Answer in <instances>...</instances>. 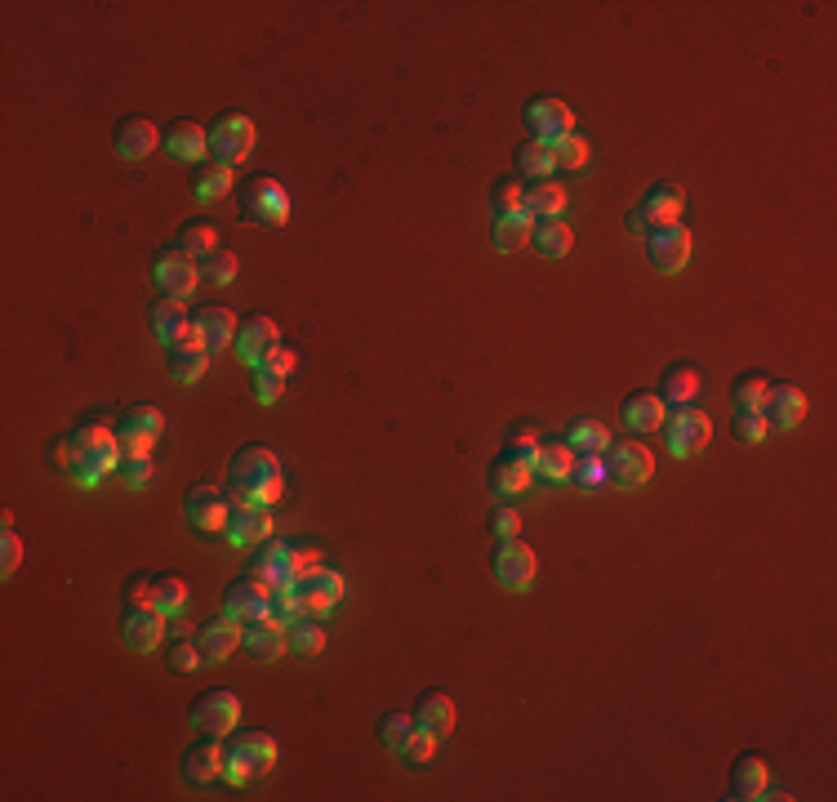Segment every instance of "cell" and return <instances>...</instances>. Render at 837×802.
<instances>
[{"mask_svg": "<svg viewBox=\"0 0 837 802\" xmlns=\"http://www.w3.org/2000/svg\"><path fill=\"white\" fill-rule=\"evenodd\" d=\"M228 486L237 504H263L272 508L286 491V473H282V459H276L267 446H241L228 463Z\"/></svg>", "mask_w": 837, "mask_h": 802, "instance_id": "6da1fadb", "label": "cell"}, {"mask_svg": "<svg viewBox=\"0 0 837 802\" xmlns=\"http://www.w3.org/2000/svg\"><path fill=\"white\" fill-rule=\"evenodd\" d=\"M58 459L72 463V478L81 486H94L103 482L107 473L121 468V442H116V428H103V424H81L67 446L58 450Z\"/></svg>", "mask_w": 837, "mask_h": 802, "instance_id": "7a4b0ae2", "label": "cell"}, {"mask_svg": "<svg viewBox=\"0 0 837 802\" xmlns=\"http://www.w3.org/2000/svg\"><path fill=\"white\" fill-rule=\"evenodd\" d=\"M276 763V741L267 731H228V745H223V776L232 784H250L259 776H267Z\"/></svg>", "mask_w": 837, "mask_h": 802, "instance_id": "3957f363", "label": "cell"}, {"mask_svg": "<svg viewBox=\"0 0 837 802\" xmlns=\"http://www.w3.org/2000/svg\"><path fill=\"white\" fill-rule=\"evenodd\" d=\"M241 215L259 228H282L290 219V192L282 179L272 174H254L241 183Z\"/></svg>", "mask_w": 837, "mask_h": 802, "instance_id": "277c9868", "label": "cell"}, {"mask_svg": "<svg viewBox=\"0 0 837 802\" xmlns=\"http://www.w3.org/2000/svg\"><path fill=\"white\" fill-rule=\"evenodd\" d=\"M321 558L317 549H303V545H286V540H267L259 545V558H254V575L263 584H295L303 571H312Z\"/></svg>", "mask_w": 837, "mask_h": 802, "instance_id": "5b68a950", "label": "cell"}, {"mask_svg": "<svg viewBox=\"0 0 837 802\" xmlns=\"http://www.w3.org/2000/svg\"><path fill=\"white\" fill-rule=\"evenodd\" d=\"M254 121L245 112H223L215 125H209V161H223V165H237L254 152Z\"/></svg>", "mask_w": 837, "mask_h": 802, "instance_id": "8992f818", "label": "cell"}, {"mask_svg": "<svg viewBox=\"0 0 837 802\" xmlns=\"http://www.w3.org/2000/svg\"><path fill=\"white\" fill-rule=\"evenodd\" d=\"M651 473H655V455L642 442H610L606 446V478H610V486L638 491V486L651 482Z\"/></svg>", "mask_w": 837, "mask_h": 802, "instance_id": "52a82bcc", "label": "cell"}, {"mask_svg": "<svg viewBox=\"0 0 837 802\" xmlns=\"http://www.w3.org/2000/svg\"><path fill=\"white\" fill-rule=\"evenodd\" d=\"M664 442H668V450L673 455H695V450H704L709 442H713V420L704 415V411H695V406H673V411H664Z\"/></svg>", "mask_w": 837, "mask_h": 802, "instance_id": "ba28073f", "label": "cell"}, {"mask_svg": "<svg viewBox=\"0 0 837 802\" xmlns=\"http://www.w3.org/2000/svg\"><path fill=\"white\" fill-rule=\"evenodd\" d=\"M152 282L161 286L165 299H187V295L196 290V282H200V263H196V254H187L183 245L161 250L157 263H152Z\"/></svg>", "mask_w": 837, "mask_h": 802, "instance_id": "9c48e42d", "label": "cell"}, {"mask_svg": "<svg viewBox=\"0 0 837 802\" xmlns=\"http://www.w3.org/2000/svg\"><path fill=\"white\" fill-rule=\"evenodd\" d=\"M187 722H192L200 735H228V731L241 726V700H237L232 691H223V687H219V691H205V696L192 700Z\"/></svg>", "mask_w": 837, "mask_h": 802, "instance_id": "30bf717a", "label": "cell"}, {"mask_svg": "<svg viewBox=\"0 0 837 802\" xmlns=\"http://www.w3.org/2000/svg\"><path fill=\"white\" fill-rule=\"evenodd\" d=\"M295 597H299V607H303V616H325V611H334L339 602H343V575L339 571H330V566H312V571H303L295 584Z\"/></svg>", "mask_w": 837, "mask_h": 802, "instance_id": "8fae6325", "label": "cell"}, {"mask_svg": "<svg viewBox=\"0 0 837 802\" xmlns=\"http://www.w3.org/2000/svg\"><path fill=\"white\" fill-rule=\"evenodd\" d=\"M526 129H530V139L535 144H557V139H566V134H575V112H571V103H562V99H530L526 103Z\"/></svg>", "mask_w": 837, "mask_h": 802, "instance_id": "7c38bea8", "label": "cell"}, {"mask_svg": "<svg viewBox=\"0 0 837 802\" xmlns=\"http://www.w3.org/2000/svg\"><path fill=\"white\" fill-rule=\"evenodd\" d=\"M646 259H651L655 273H664V277L681 273V267L690 263V232H686L681 224H660V228H651V232H646Z\"/></svg>", "mask_w": 837, "mask_h": 802, "instance_id": "4fadbf2b", "label": "cell"}, {"mask_svg": "<svg viewBox=\"0 0 837 802\" xmlns=\"http://www.w3.org/2000/svg\"><path fill=\"white\" fill-rule=\"evenodd\" d=\"M495 580L508 588V593H526L530 584H535V549L530 545H521L517 535L513 540H500V549H495Z\"/></svg>", "mask_w": 837, "mask_h": 802, "instance_id": "5bb4252c", "label": "cell"}, {"mask_svg": "<svg viewBox=\"0 0 837 802\" xmlns=\"http://www.w3.org/2000/svg\"><path fill=\"white\" fill-rule=\"evenodd\" d=\"M267 593L272 584H263L259 575H245V580H232L223 588V616L237 620V625H254L267 616Z\"/></svg>", "mask_w": 837, "mask_h": 802, "instance_id": "9a60e30c", "label": "cell"}, {"mask_svg": "<svg viewBox=\"0 0 837 802\" xmlns=\"http://www.w3.org/2000/svg\"><path fill=\"white\" fill-rule=\"evenodd\" d=\"M237 357L254 370V366H263V357L272 353V348H282V330H276V321L272 317H263V312H254V317H245L241 325H237Z\"/></svg>", "mask_w": 837, "mask_h": 802, "instance_id": "2e32d148", "label": "cell"}, {"mask_svg": "<svg viewBox=\"0 0 837 802\" xmlns=\"http://www.w3.org/2000/svg\"><path fill=\"white\" fill-rule=\"evenodd\" d=\"M535 450L539 446H508L495 463H491V491L500 495H521L535 478Z\"/></svg>", "mask_w": 837, "mask_h": 802, "instance_id": "e0dca14e", "label": "cell"}, {"mask_svg": "<svg viewBox=\"0 0 837 802\" xmlns=\"http://www.w3.org/2000/svg\"><path fill=\"white\" fill-rule=\"evenodd\" d=\"M183 508H187V522H192L196 530H223V526H228V513H232V500H228L219 486L196 482V486H187Z\"/></svg>", "mask_w": 837, "mask_h": 802, "instance_id": "ac0fdd59", "label": "cell"}, {"mask_svg": "<svg viewBox=\"0 0 837 802\" xmlns=\"http://www.w3.org/2000/svg\"><path fill=\"white\" fill-rule=\"evenodd\" d=\"M228 540L237 549H254V545H267L272 540V513L263 504H237L232 500V513H228Z\"/></svg>", "mask_w": 837, "mask_h": 802, "instance_id": "d6986e66", "label": "cell"}, {"mask_svg": "<svg viewBox=\"0 0 837 802\" xmlns=\"http://www.w3.org/2000/svg\"><path fill=\"white\" fill-rule=\"evenodd\" d=\"M757 411H761L766 424H776V428H798L802 415H806V392L798 383H771Z\"/></svg>", "mask_w": 837, "mask_h": 802, "instance_id": "ffe728a7", "label": "cell"}, {"mask_svg": "<svg viewBox=\"0 0 837 802\" xmlns=\"http://www.w3.org/2000/svg\"><path fill=\"white\" fill-rule=\"evenodd\" d=\"M121 633H125V646H129V651H157L161 638H165V611H157L152 602H138V607L125 611Z\"/></svg>", "mask_w": 837, "mask_h": 802, "instance_id": "44dd1931", "label": "cell"}, {"mask_svg": "<svg viewBox=\"0 0 837 802\" xmlns=\"http://www.w3.org/2000/svg\"><path fill=\"white\" fill-rule=\"evenodd\" d=\"M165 370H170V379H179V383H196V379L209 370V348L196 340V330H187L183 340L165 344Z\"/></svg>", "mask_w": 837, "mask_h": 802, "instance_id": "7402d4cb", "label": "cell"}, {"mask_svg": "<svg viewBox=\"0 0 837 802\" xmlns=\"http://www.w3.org/2000/svg\"><path fill=\"white\" fill-rule=\"evenodd\" d=\"M116 157H125V161H144V157H152L157 152V144H161V129L148 121V116H125L121 125H116Z\"/></svg>", "mask_w": 837, "mask_h": 802, "instance_id": "603a6c76", "label": "cell"}, {"mask_svg": "<svg viewBox=\"0 0 837 802\" xmlns=\"http://www.w3.org/2000/svg\"><path fill=\"white\" fill-rule=\"evenodd\" d=\"M241 642H245V629H241L237 620H228V616L209 620V625L196 633V646H200V655H205L209 664H223Z\"/></svg>", "mask_w": 837, "mask_h": 802, "instance_id": "cb8c5ba5", "label": "cell"}, {"mask_svg": "<svg viewBox=\"0 0 837 802\" xmlns=\"http://www.w3.org/2000/svg\"><path fill=\"white\" fill-rule=\"evenodd\" d=\"M192 330H196V340H200L209 353L237 344V317H232L228 308H200V312L192 317Z\"/></svg>", "mask_w": 837, "mask_h": 802, "instance_id": "d4e9b609", "label": "cell"}, {"mask_svg": "<svg viewBox=\"0 0 837 802\" xmlns=\"http://www.w3.org/2000/svg\"><path fill=\"white\" fill-rule=\"evenodd\" d=\"M183 776L192 784H209L215 776H223V745H219V735H200V741L183 754Z\"/></svg>", "mask_w": 837, "mask_h": 802, "instance_id": "484cf974", "label": "cell"}, {"mask_svg": "<svg viewBox=\"0 0 837 802\" xmlns=\"http://www.w3.org/2000/svg\"><path fill=\"white\" fill-rule=\"evenodd\" d=\"M562 210H566V187L562 183H552V179H543V183H526V192H521V215L526 219H562Z\"/></svg>", "mask_w": 837, "mask_h": 802, "instance_id": "4316f807", "label": "cell"}, {"mask_svg": "<svg viewBox=\"0 0 837 802\" xmlns=\"http://www.w3.org/2000/svg\"><path fill=\"white\" fill-rule=\"evenodd\" d=\"M165 152L179 161H205L209 157V129L196 121H174L165 129Z\"/></svg>", "mask_w": 837, "mask_h": 802, "instance_id": "83f0119b", "label": "cell"}, {"mask_svg": "<svg viewBox=\"0 0 837 802\" xmlns=\"http://www.w3.org/2000/svg\"><path fill=\"white\" fill-rule=\"evenodd\" d=\"M681 206H686V196H681L677 183H655V187H646V196H642L638 210H642L646 228H660V224H677Z\"/></svg>", "mask_w": 837, "mask_h": 802, "instance_id": "f1b7e54d", "label": "cell"}, {"mask_svg": "<svg viewBox=\"0 0 837 802\" xmlns=\"http://www.w3.org/2000/svg\"><path fill=\"white\" fill-rule=\"evenodd\" d=\"M245 651L254 660H276V655H286L290 651V638H286V625H276L272 616L245 625Z\"/></svg>", "mask_w": 837, "mask_h": 802, "instance_id": "f546056e", "label": "cell"}, {"mask_svg": "<svg viewBox=\"0 0 837 802\" xmlns=\"http://www.w3.org/2000/svg\"><path fill=\"white\" fill-rule=\"evenodd\" d=\"M414 722L442 741V735L455 731V700L446 691H424V696H418V704H414Z\"/></svg>", "mask_w": 837, "mask_h": 802, "instance_id": "4dcf8cb0", "label": "cell"}, {"mask_svg": "<svg viewBox=\"0 0 837 802\" xmlns=\"http://www.w3.org/2000/svg\"><path fill=\"white\" fill-rule=\"evenodd\" d=\"M695 392H700V375H695L690 366H668V370L660 375V383H655V397L664 401V411L690 406Z\"/></svg>", "mask_w": 837, "mask_h": 802, "instance_id": "1f68e13d", "label": "cell"}, {"mask_svg": "<svg viewBox=\"0 0 837 802\" xmlns=\"http://www.w3.org/2000/svg\"><path fill=\"white\" fill-rule=\"evenodd\" d=\"M112 428H116L121 442H125V437H152V442H157V437L165 433V415H161L157 406H125Z\"/></svg>", "mask_w": 837, "mask_h": 802, "instance_id": "d6a6232c", "label": "cell"}, {"mask_svg": "<svg viewBox=\"0 0 837 802\" xmlns=\"http://www.w3.org/2000/svg\"><path fill=\"white\" fill-rule=\"evenodd\" d=\"M766 784H771V771H766V763H761L757 754H744V758L731 767V798L753 802V798H761Z\"/></svg>", "mask_w": 837, "mask_h": 802, "instance_id": "836d02e7", "label": "cell"}, {"mask_svg": "<svg viewBox=\"0 0 837 802\" xmlns=\"http://www.w3.org/2000/svg\"><path fill=\"white\" fill-rule=\"evenodd\" d=\"M571 463H575V450L566 446V437L539 442V450H535V473H539V478L562 482V478H571Z\"/></svg>", "mask_w": 837, "mask_h": 802, "instance_id": "e575fe53", "label": "cell"}, {"mask_svg": "<svg viewBox=\"0 0 837 802\" xmlns=\"http://www.w3.org/2000/svg\"><path fill=\"white\" fill-rule=\"evenodd\" d=\"M530 245H535L543 259H566L571 245H575V232H571V224H562V219H539V224L530 228Z\"/></svg>", "mask_w": 837, "mask_h": 802, "instance_id": "d590c367", "label": "cell"}, {"mask_svg": "<svg viewBox=\"0 0 837 802\" xmlns=\"http://www.w3.org/2000/svg\"><path fill=\"white\" fill-rule=\"evenodd\" d=\"M152 330H157L161 344L183 340V334L192 330V317H187L183 299H157V303H152Z\"/></svg>", "mask_w": 837, "mask_h": 802, "instance_id": "8d00e7d4", "label": "cell"}, {"mask_svg": "<svg viewBox=\"0 0 837 802\" xmlns=\"http://www.w3.org/2000/svg\"><path fill=\"white\" fill-rule=\"evenodd\" d=\"M623 420H628V428H638V433H655L664 424V401L655 392L623 397Z\"/></svg>", "mask_w": 837, "mask_h": 802, "instance_id": "74e56055", "label": "cell"}, {"mask_svg": "<svg viewBox=\"0 0 837 802\" xmlns=\"http://www.w3.org/2000/svg\"><path fill=\"white\" fill-rule=\"evenodd\" d=\"M530 228H535V219H526L521 210H504V215H495V224H491L495 250H500V254H513V250H521V245L530 241Z\"/></svg>", "mask_w": 837, "mask_h": 802, "instance_id": "f35d334b", "label": "cell"}, {"mask_svg": "<svg viewBox=\"0 0 837 802\" xmlns=\"http://www.w3.org/2000/svg\"><path fill=\"white\" fill-rule=\"evenodd\" d=\"M232 187H237V183H232V165H223V161H205V165L196 170V179H192L196 200H223Z\"/></svg>", "mask_w": 837, "mask_h": 802, "instance_id": "ab89813d", "label": "cell"}, {"mask_svg": "<svg viewBox=\"0 0 837 802\" xmlns=\"http://www.w3.org/2000/svg\"><path fill=\"white\" fill-rule=\"evenodd\" d=\"M566 446H571L575 455H606L610 433H606V424H597V420L580 415V420L566 428Z\"/></svg>", "mask_w": 837, "mask_h": 802, "instance_id": "60d3db41", "label": "cell"}, {"mask_svg": "<svg viewBox=\"0 0 837 802\" xmlns=\"http://www.w3.org/2000/svg\"><path fill=\"white\" fill-rule=\"evenodd\" d=\"M557 165H552V144H521L517 148V174L521 179H530V183H543L548 174H552Z\"/></svg>", "mask_w": 837, "mask_h": 802, "instance_id": "b9f144b4", "label": "cell"}, {"mask_svg": "<svg viewBox=\"0 0 837 802\" xmlns=\"http://www.w3.org/2000/svg\"><path fill=\"white\" fill-rule=\"evenodd\" d=\"M152 607L165 616H183L187 607V584L179 575H152Z\"/></svg>", "mask_w": 837, "mask_h": 802, "instance_id": "7bdbcfd3", "label": "cell"}, {"mask_svg": "<svg viewBox=\"0 0 837 802\" xmlns=\"http://www.w3.org/2000/svg\"><path fill=\"white\" fill-rule=\"evenodd\" d=\"M286 638H290V651H295V655H321V651H325V629H321L312 616L295 620V625L286 629Z\"/></svg>", "mask_w": 837, "mask_h": 802, "instance_id": "ee69618b", "label": "cell"}, {"mask_svg": "<svg viewBox=\"0 0 837 802\" xmlns=\"http://www.w3.org/2000/svg\"><path fill=\"white\" fill-rule=\"evenodd\" d=\"M267 616L276 620V625H295V620H303V607H299V597H295V588L290 584H272V593H267Z\"/></svg>", "mask_w": 837, "mask_h": 802, "instance_id": "f6af8a7d", "label": "cell"}, {"mask_svg": "<svg viewBox=\"0 0 837 802\" xmlns=\"http://www.w3.org/2000/svg\"><path fill=\"white\" fill-rule=\"evenodd\" d=\"M571 482L580 491H601L610 478H606V455H575L571 463Z\"/></svg>", "mask_w": 837, "mask_h": 802, "instance_id": "bcb514c9", "label": "cell"}, {"mask_svg": "<svg viewBox=\"0 0 837 802\" xmlns=\"http://www.w3.org/2000/svg\"><path fill=\"white\" fill-rule=\"evenodd\" d=\"M588 139H584V134H566V139H557L552 144V165L557 170H584L588 165Z\"/></svg>", "mask_w": 837, "mask_h": 802, "instance_id": "7dc6e473", "label": "cell"}, {"mask_svg": "<svg viewBox=\"0 0 837 802\" xmlns=\"http://www.w3.org/2000/svg\"><path fill=\"white\" fill-rule=\"evenodd\" d=\"M397 754L405 758V763H418V767H424V763H433V754H437V735L433 731H424V726H410V735H405V741L397 745Z\"/></svg>", "mask_w": 837, "mask_h": 802, "instance_id": "c3c4849f", "label": "cell"}, {"mask_svg": "<svg viewBox=\"0 0 837 802\" xmlns=\"http://www.w3.org/2000/svg\"><path fill=\"white\" fill-rule=\"evenodd\" d=\"M179 245H183L187 254L205 259L209 250H219V232L209 228V224H200V219H187V224H183V232H179Z\"/></svg>", "mask_w": 837, "mask_h": 802, "instance_id": "681fc988", "label": "cell"}, {"mask_svg": "<svg viewBox=\"0 0 837 802\" xmlns=\"http://www.w3.org/2000/svg\"><path fill=\"white\" fill-rule=\"evenodd\" d=\"M23 566V540L14 535V517H0V575H14Z\"/></svg>", "mask_w": 837, "mask_h": 802, "instance_id": "f907efd6", "label": "cell"}, {"mask_svg": "<svg viewBox=\"0 0 837 802\" xmlns=\"http://www.w3.org/2000/svg\"><path fill=\"white\" fill-rule=\"evenodd\" d=\"M200 277H205V282H215V286H228V282L237 277V254L223 250V245H219V250H209V254L200 259Z\"/></svg>", "mask_w": 837, "mask_h": 802, "instance_id": "816d5d0a", "label": "cell"}, {"mask_svg": "<svg viewBox=\"0 0 837 802\" xmlns=\"http://www.w3.org/2000/svg\"><path fill=\"white\" fill-rule=\"evenodd\" d=\"M766 383L761 375H744V379H735V388H731V406L735 411H757L761 406V397H766Z\"/></svg>", "mask_w": 837, "mask_h": 802, "instance_id": "f5cc1de1", "label": "cell"}, {"mask_svg": "<svg viewBox=\"0 0 837 802\" xmlns=\"http://www.w3.org/2000/svg\"><path fill=\"white\" fill-rule=\"evenodd\" d=\"M410 726H414V713H388V718L379 722V741H383L388 749H397L405 735H410Z\"/></svg>", "mask_w": 837, "mask_h": 802, "instance_id": "db71d44e", "label": "cell"}, {"mask_svg": "<svg viewBox=\"0 0 837 802\" xmlns=\"http://www.w3.org/2000/svg\"><path fill=\"white\" fill-rule=\"evenodd\" d=\"M286 392V379L282 375H272V370H254V397L263 401V406H276Z\"/></svg>", "mask_w": 837, "mask_h": 802, "instance_id": "11a10c76", "label": "cell"}, {"mask_svg": "<svg viewBox=\"0 0 837 802\" xmlns=\"http://www.w3.org/2000/svg\"><path fill=\"white\" fill-rule=\"evenodd\" d=\"M766 428H771V424L761 420V411H735V437H739V442L753 446V442L766 437Z\"/></svg>", "mask_w": 837, "mask_h": 802, "instance_id": "9f6ffc18", "label": "cell"}, {"mask_svg": "<svg viewBox=\"0 0 837 802\" xmlns=\"http://www.w3.org/2000/svg\"><path fill=\"white\" fill-rule=\"evenodd\" d=\"M521 192H526L521 179H500V183H495V215H504V210H521Z\"/></svg>", "mask_w": 837, "mask_h": 802, "instance_id": "6f0895ef", "label": "cell"}, {"mask_svg": "<svg viewBox=\"0 0 837 802\" xmlns=\"http://www.w3.org/2000/svg\"><path fill=\"white\" fill-rule=\"evenodd\" d=\"M170 664L179 668V674H192L196 664H205V655H200V646L196 642H187V638H179L174 646H170Z\"/></svg>", "mask_w": 837, "mask_h": 802, "instance_id": "680465c9", "label": "cell"}, {"mask_svg": "<svg viewBox=\"0 0 837 802\" xmlns=\"http://www.w3.org/2000/svg\"><path fill=\"white\" fill-rule=\"evenodd\" d=\"M295 366H299V357H295V348H272L267 357H263V366H254V370H272V375H282V379H290L295 375Z\"/></svg>", "mask_w": 837, "mask_h": 802, "instance_id": "91938a15", "label": "cell"}, {"mask_svg": "<svg viewBox=\"0 0 837 802\" xmlns=\"http://www.w3.org/2000/svg\"><path fill=\"white\" fill-rule=\"evenodd\" d=\"M121 478H125V486H148V482H152V455H144V459H121Z\"/></svg>", "mask_w": 837, "mask_h": 802, "instance_id": "94428289", "label": "cell"}, {"mask_svg": "<svg viewBox=\"0 0 837 802\" xmlns=\"http://www.w3.org/2000/svg\"><path fill=\"white\" fill-rule=\"evenodd\" d=\"M517 526H521V517L513 513V508H491V530L500 535V540H513V535H517Z\"/></svg>", "mask_w": 837, "mask_h": 802, "instance_id": "6125c7cd", "label": "cell"}, {"mask_svg": "<svg viewBox=\"0 0 837 802\" xmlns=\"http://www.w3.org/2000/svg\"><path fill=\"white\" fill-rule=\"evenodd\" d=\"M623 228H628V232H633V237H642V232H651V228H646V219H642V210H628V215H623Z\"/></svg>", "mask_w": 837, "mask_h": 802, "instance_id": "be15d7a7", "label": "cell"}]
</instances>
